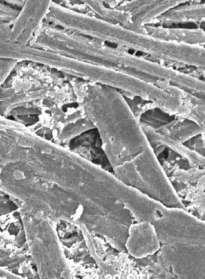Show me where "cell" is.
Instances as JSON below:
<instances>
[{
  "mask_svg": "<svg viewBox=\"0 0 205 279\" xmlns=\"http://www.w3.org/2000/svg\"><path fill=\"white\" fill-rule=\"evenodd\" d=\"M158 134L175 141L184 143L191 138L204 134L205 128L181 118L175 117L167 123L153 128Z\"/></svg>",
  "mask_w": 205,
  "mask_h": 279,
  "instance_id": "obj_4",
  "label": "cell"
},
{
  "mask_svg": "<svg viewBox=\"0 0 205 279\" xmlns=\"http://www.w3.org/2000/svg\"><path fill=\"white\" fill-rule=\"evenodd\" d=\"M149 144L152 148L162 146L188 161L192 167L204 168V156L191 150L184 144L168 138L157 133L153 128L140 124Z\"/></svg>",
  "mask_w": 205,
  "mask_h": 279,
  "instance_id": "obj_3",
  "label": "cell"
},
{
  "mask_svg": "<svg viewBox=\"0 0 205 279\" xmlns=\"http://www.w3.org/2000/svg\"><path fill=\"white\" fill-rule=\"evenodd\" d=\"M86 116L97 131L112 168L133 158L149 144L125 98L109 86L88 90Z\"/></svg>",
  "mask_w": 205,
  "mask_h": 279,
  "instance_id": "obj_1",
  "label": "cell"
},
{
  "mask_svg": "<svg viewBox=\"0 0 205 279\" xmlns=\"http://www.w3.org/2000/svg\"><path fill=\"white\" fill-rule=\"evenodd\" d=\"M9 46L5 42L0 41V57H6L8 55Z\"/></svg>",
  "mask_w": 205,
  "mask_h": 279,
  "instance_id": "obj_8",
  "label": "cell"
},
{
  "mask_svg": "<svg viewBox=\"0 0 205 279\" xmlns=\"http://www.w3.org/2000/svg\"><path fill=\"white\" fill-rule=\"evenodd\" d=\"M184 96H185V92H184ZM181 112H182V111H181ZM181 113H180V114H181Z\"/></svg>",
  "mask_w": 205,
  "mask_h": 279,
  "instance_id": "obj_11",
  "label": "cell"
},
{
  "mask_svg": "<svg viewBox=\"0 0 205 279\" xmlns=\"http://www.w3.org/2000/svg\"><path fill=\"white\" fill-rule=\"evenodd\" d=\"M1 127H2V125L0 124V128H1Z\"/></svg>",
  "mask_w": 205,
  "mask_h": 279,
  "instance_id": "obj_12",
  "label": "cell"
},
{
  "mask_svg": "<svg viewBox=\"0 0 205 279\" xmlns=\"http://www.w3.org/2000/svg\"><path fill=\"white\" fill-rule=\"evenodd\" d=\"M182 94H183V93H182ZM183 94H184V93H183ZM183 101H184V98H183ZM180 114H179V115H180ZM179 115H178V116H179Z\"/></svg>",
  "mask_w": 205,
  "mask_h": 279,
  "instance_id": "obj_10",
  "label": "cell"
},
{
  "mask_svg": "<svg viewBox=\"0 0 205 279\" xmlns=\"http://www.w3.org/2000/svg\"><path fill=\"white\" fill-rule=\"evenodd\" d=\"M175 116L159 108H154L144 113L139 118L140 124L152 128H157L172 120Z\"/></svg>",
  "mask_w": 205,
  "mask_h": 279,
  "instance_id": "obj_5",
  "label": "cell"
},
{
  "mask_svg": "<svg viewBox=\"0 0 205 279\" xmlns=\"http://www.w3.org/2000/svg\"><path fill=\"white\" fill-rule=\"evenodd\" d=\"M120 180L149 198L178 201V197L149 144L130 160L112 168Z\"/></svg>",
  "mask_w": 205,
  "mask_h": 279,
  "instance_id": "obj_2",
  "label": "cell"
},
{
  "mask_svg": "<svg viewBox=\"0 0 205 279\" xmlns=\"http://www.w3.org/2000/svg\"><path fill=\"white\" fill-rule=\"evenodd\" d=\"M182 94V95L183 96V100L184 94L183 93V94ZM182 106H183V105H182ZM181 110H182V109H181ZM181 111H182V110H181V111H180V113H181ZM180 114V113H179L178 115H179ZM178 115H177V116H178ZM177 116H175V117H177Z\"/></svg>",
  "mask_w": 205,
  "mask_h": 279,
  "instance_id": "obj_9",
  "label": "cell"
},
{
  "mask_svg": "<svg viewBox=\"0 0 205 279\" xmlns=\"http://www.w3.org/2000/svg\"><path fill=\"white\" fill-rule=\"evenodd\" d=\"M183 144L191 150L204 156V134L197 135Z\"/></svg>",
  "mask_w": 205,
  "mask_h": 279,
  "instance_id": "obj_6",
  "label": "cell"
},
{
  "mask_svg": "<svg viewBox=\"0 0 205 279\" xmlns=\"http://www.w3.org/2000/svg\"><path fill=\"white\" fill-rule=\"evenodd\" d=\"M11 65L12 63L9 59L0 57V89L8 77Z\"/></svg>",
  "mask_w": 205,
  "mask_h": 279,
  "instance_id": "obj_7",
  "label": "cell"
}]
</instances>
